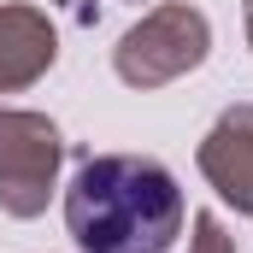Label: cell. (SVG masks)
<instances>
[{
    "instance_id": "1",
    "label": "cell",
    "mask_w": 253,
    "mask_h": 253,
    "mask_svg": "<svg viewBox=\"0 0 253 253\" xmlns=\"http://www.w3.org/2000/svg\"><path fill=\"white\" fill-rule=\"evenodd\" d=\"M65 224L83 253H165L183 230V189L147 153H94L65 189Z\"/></svg>"
},
{
    "instance_id": "2",
    "label": "cell",
    "mask_w": 253,
    "mask_h": 253,
    "mask_svg": "<svg viewBox=\"0 0 253 253\" xmlns=\"http://www.w3.org/2000/svg\"><path fill=\"white\" fill-rule=\"evenodd\" d=\"M206 47H212L206 12H194L189 0H165L112 47V71L129 88H165V83L189 77L206 59Z\"/></svg>"
},
{
    "instance_id": "3",
    "label": "cell",
    "mask_w": 253,
    "mask_h": 253,
    "mask_svg": "<svg viewBox=\"0 0 253 253\" xmlns=\"http://www.w3.org/2000/svg\"><path fill=\"white\" fill-rule=\"evenodd\" d=\"M59 159H65V141L47 112L0 106V212H12V218L47 212Z\"/></svg>"
},
{
    "instance_id": "4",
    "label": "cell",
    "mask_w": 253,
    "mask_h": 253,
    "mask_svg": "<svg viewBox=\"0 0 253 253\" xmlns=\"http://www.w3.org/2000/svg\"><path fill=\"white\" fill-rule=\"evenodd\" d=\"M200 171L218 189V200H230L236 212L253 218V106H230L200 141Z\"/></svg>"
},
{
    "instance_id": "5",
    "label": "cell",
    "mask_w": 253,
    "mask_h": 253,
    "mask_svg": "<svg viewBox=\"0 0 253 253\" xmlns=\"http://www.w3.org/2000/svg\"><path fill=\"white\" fill-rule=\"evenodd\" d=\"M59 59V30L42 6H0V94L30 88Z\"/></svg>"
},
{
    "instance_id": "6",
    "label": "cell",
    "mask_w": 253,
    "mask_h": 253,
    "mask_svg": "<svg viewBox=\"0 0 253 253\" xmlns=\"http://www.w3.org/2000/svg\"><path fill=\"white\" fill-rule=\"evenodd\" d=\"M189 253H236V242H230V230H224L218 212H194V242H189Z\"/></svg>"
},
{
    "instance_id": "7",
    "label": "cell",
    "mask_w": 253,
    "mask_h": 253,
    "mask_svg": "<svg viewBox=\"0 0 253 253\" xmlns=\"http://www.w3.org/2000/svg\"><path fill=\"white\" fill-rule=\"evenodd\" d=\"M242 18H248V47H253V0H242Z\"/></svg>"
}]
</instances>
